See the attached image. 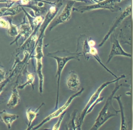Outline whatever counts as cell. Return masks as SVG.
Returning a JSON list of instances; mask_svg holds the SVG:
<instances>
[{
  "label": "cell",
  "mask_w": 133,
  "mask_h": 130,
  "mask_svg": "<svg viewBox=\"0 0 133 130\" xmlns=\"http://www.w3.org/2000/svg\"><path fill=\"white\" fill-rule=\"evenodd\" d=\"M121 86H125L123 84H119V81H116L115 82V88L112 91L111 94L107 99L106 102L104 106L100 111L99 114L95 120V124L90 130H97L106 122L107 120L110 119L112 117L117 116L120 113V110H117L113 107L112 105V99L113 96L117 90L120 88Z\"/></svg>",
  "instance_id": "6da1fadb"
},
{
  "label": "cell",
  "mask_w": 133,
  "mask_h": 130,
  "mask_svg": "<svg viewBox=\"0 0 133 130\" xmlns=\"http://www.w3.org/2000/svg\"><path fill=\"white\" fill-rule=\"evenodd\" d=\"M125 75H121L120 77H118L117 78H116V79L112 80V81H108V82H105L103 83H102L101 86L98 87V88L94 92V93L92 94L91 97H90L89 101L86 104L85 107L83 109L82 112H81L80 116L78 118L77 121H76V129L81 130L82 129V125L84 122V119L85 118L86 115L88 114V113H91L92 110H93L94 108L97 103L101 102L104 99L103 97H100L101 93L102 91L104 90L105 88L108 86V85L111 84L112 83H115L116 81H120L122 78H125Z\"/></svg>",
  "instance_id": "7a4b0ae2"
},
{
  "label": "cell",
  "mask_w": 133,
  "mask_h": 130,
  "mask_svg": "<svg viewBox=\"0 0 133 130\" xmlns=\"http://www.w3.org/2000/svg\"><path fill=\"white\" fill-rule=\"evenodd\" d=\"M48 56L54 58L56 61L57 62V71L55 77L57 78V95H56V101L55 105V108L57 109L58 107L59 103V83L61 76L62 70L67 64L68 61L72 59H76L79 61V57L81 56V53H71V52L66 51L65 55H59L55 53H50L47 55Z\"/></svg>",
  "instance_id": "3957f363"
},
{
  "label": "cell",
  "mask_w": 133,
  "mask_h": 130,
  "mask_svg": "<svg viewBox=\"0 0 133 130\" xmlns=\"http://www.w3.org/2000/svg\"><path fill=\"white\" fill-rule=\"evenodd\" d=\"M122 0H99L97 3L93 4L91 5H81V6L73 8V10L76 12L84 13L88 11H91L97 9H105L110 10L112 12L121 10V8L116 5V4L120 3Z\"/></svg>",
  "instance_id": "277c9868"
},
{
  "label": "cell",
  "mask_w": 133,
  "mask_h": 130,
  "mask_svg": "<svg viewBox=\"0 0 133 130\" xmlns=\"http://www.w3.org/2000/svg\"><path fill=\"white\" fill-rule=\"evenodd\" d=\"M44 37L38 39L37 41L36 47H35V57L36 59V73L39 78V91L40 93H42L44 86V75L42 73V58L44 56L43 53V40Z\"/></svg>",
  "instance_id": "5b68a950"
},
{
  "label": "cell",
  "mask_w": 133,
  "mask_h": 130,
  "mask_svg": "<svg viewBox=\"0 0 133 130\" xmlns=\"http://www.w3.org/2000/svg\"><path fill=\"white\" fill-rule=\"evenodd\" d=\"M84 88H82L81 89V90H79V92H77V93H76L75 94H74L72 96H70V97L68 98L67 101H66V102L64 103V105H62V107H61L60 108H57L56 111H55L54 112L51 113V114L49 115V116L46 117L45 118H44L39 124H38V125H35V127H33V128H31L30 129H34V130L38 129L39 128H40L41 127H42L44 124L47 123L48 122L50 121L51 119H53L54 118H56L59 116L62 113L64 112V111L68 108V107H69L70 104H71V102L73 101V100L74 99H75L76 97H78V96L81 95L82 93L84 92Z\"/></svg>",
  "instance_id": "8992f818"
},
{
  "label": "cell",
  "mask_w": 133,
  "mask_h": 130,
  "mask_svg": "<svg viewBox=\"0 0 133 130\" xmlns=\"http://www.w3.org/2000/svg\"><path fill=\"white\" fill-rule=\"evenodd\" d=\"M62 0H58L56 3H54V4H53V5L50 7L47 14H46L44 18V21L42 22V24L40 26V34L38 39L42 38V37H44L46 29L54 19L56 15L58 14V11L60 9L61 7L62 6Z\"/></svg>",
  "instance_id": "52a82bcc"
},
{
  "label": "cell",
  "mask_w": 133,
  "mask_h": 130,
  "mask_svg": "<svg viewBox=\"0 0 133 130\" xmlns=\"http://www.w3.org/2000/svg\"><path fill=\"white\" fill-rule=\"evenodd\" d=\"M75 1H70L66 3L65 7L59 14V15L56 19H53L55 20H53L51 23L50 24V30H51L53 28L56 27L59 24L69 21L71 18V13L73 11V5L75 4Z\"/></svg>",
  "instance_id": "ba28073f"
},
{
  "label": "cell",
  "mask_w": 133,
  "mask_h": 130,
  "mask_svg": "<svg viewBox=\"0 0 133 130\" xmlns=\"http://www.w3.org/2000/svg\"><path fill=\"white\" fill-rule=\"evenodd\" d=\"M131 11H132V9H131V5H129L128 6H127L126 8L123 10V12H122V14L120 15L117 18H116L115 21L114 22V23L112 24L111 27H110V29L108 31V33H107L104 38H103L102 41L101 42V43L99 44V47H101V46H102L103 44L107 42V41L108 40V39L110 38V36L114 33V30L117 29V27H119L120 24L122 23V22L127 17H128V16L131 15Z\"/></svg>",
  "instance_id": "9c48e42d"
},
{
  "label": "cell",
  "mask_w": 133,
  "mask_h": 130,
  "mask_svg": "<svg viewBox=\"0 0 133 130\" xmlns=\"http://www.w3.org/2000/svg\"><path fill=\"white\" fill-rule=\"evenodd\" d=\"M110 38H111V50L108 56V61L107 62V64L110 62L111 60L116 56H123L131 57V54L127 53L123 49L119 40L116 38L115 35H114V33L111 35Z\"/></svg>",
  "instance_id": "30bf717a"
},
{
  "label": "cell",
  "mask_w": 133,
  "mask_h": 130,
  "mask_svg": "<svg viewBox=\"0 0 133 130\" xmlns=\"http://www.w3.org/2000/svg\"><path fill=\"white\" fill-rule=\"evenodd\" d=\"M33 32V29L30 23L25 21L24 17L23 21L20 24L19 27L18 28V35L16 37V41L20 37L24 41L27 40L31 36Z\"/></svg>",
  "instance_id": "8fae6325"
},
{
  "label": "cell",
  "mask_w": 133,
  "mask_h": 130,
  "mask_svg": "<svg viewBox=\"0 0 133 130\" xmlns=\"http://www.w3.org/2000/svg\"><path fill=\"white\" fill-rule=\"evenodd\" d=\"M66 85L68 88L72 91H77L80 86V81L78 75L74 71L70 72L66 79Z\"/></svg>",
  "instance_id": "7c38bea8"
},
{
  "label": "cell",
  "mask_w": 133,
  "mask_h": 130,
  "mask_svg": "<svg viewBox=\"0 0 133 130\" xmlns=\"http://www.w3.org/2000/svg\"><path fill=\"white\" fill-rule=\"evenodd\" d=\"M18 118H19L18 115L10 114L6 112L5 110L0 111V120L5 124L9 129L11 128L12 124L16 120H17Z\"/></svg>",
  "instance_id": "4fadbf2b"
},
{
  "label": "cell",
  "mask_w": 133,
  "mask_h": 130,
  "mask_svg": "<svg viewBox=\"0 0 133 130\" xmlns=\"http://www.w3.org/2000/svg\"><path fill=\"white\" fill-rule=\"evenodd\" d=\"M23 10V7L21 5L16 6L2 7L0 9V17L4 16H13L16 15L21 12Z\"/></svg>",
  "instance_id": "5bb4252c"
},
{
  "label": "cell",
  "mask_w": 133,
  "mask_h": 130,
  "mask_svg": "<svg viewBox=\"0 0 133 130\" xmlns=\"http://www.w3.org/2000/svg\"><path fill=\"white\" fill-rule=\"evenodd\" d=\"M20 101V96L18 90V87L15 85L12 90V93L7 103V107L9 108H14L18 105Z\"/></svg>",
  "instance_id": "9a60e30c"
},
{
  "label": "cell",
  "mask_w": 133,
  "mask_h": 130,
  "mask_svg": "<svg viewBox=\"0 0 133 130\" xmlns=\"http://www.w3.org/2000/svg\"><path fill=\"white\" fill-rule=\"evenodd\" d=\"M121 95L117 96H113V99H116L117 101V102L119 103V107H120V113L121 114V128L120 129L121 130H127L128 129L126 124V120H125V113H124V108H123L122 102L121 101Z\"/></svg>",
  "instance_id": "2e32d148"
},
{
  "label": "cell",
  "mask_w": 133,
  "mask_h": 130,
  "mask_svg": "<svg viewBox=\"0 0 133 130\" xmlns=\"http://www.w3.org/2000/svg\"><path fill=\"white\" fill-rule=\"evenodd\" d=\"M44 104V103H42L36 110L33 111L32 108H29L26 111V116L27 120H28V128H27V130L30 129L31 125L33 123V120L36 119L37 115L38 114L39 111V109L41 108V107Z\"/></svg>",
  "instance_id": "e0dca14e"
},
{
  "label": "cell",
  "mask_w": 133,
  "mask_h": 130,
  "mask_svg": "<svg viewBox=\"0 0 133 130\" xmlns=\"http://www.w3.org/2000/svg\"><path fill=\"white\" fill-rule=\"evenodd\" d=\"M89 54H90V55L93 56L94 57V58H95L96 60L97 61V62H98L99 64L101 65L102 67H103L105 68V70H106L108 72V73H110L111 75L115 77V78H117L118 77L117 76H116V75H114V74L112 73V72L110 70H109L108 68H107V67L105 66V65L103 64L102 62L101 58H100V57H99V54H98V51H97V50L96 48L95 47H90V50H89Z\"/></svg>",
  "instance_id": "ac0fdd59"
},
{
  "label": "cell",
  "mask_w": 133,
  "mask_h": 130,
  "mask_svg": "<svg viewBox=\"0 0 133 130\" xmlns=\"http://www.w3.org/2000/svg\"><path fill=\"white\" fill-rule=\"evenodd\" d=\"M26 79H27V81L25 82V83H23V84L21 85H19V86L18 87V88L22 90V89L24 88L25 86H27V85H32L33 88V82H34V80H35L34 74L32 73L27 72V75H26Z\"/></svg>",
  "instance_id": "d6986e66"
},
{
  "label": "cell",
  "mask_w": 133,
  "mask_h": 130,
  "mask_svg": "<svg viewBox=\"0 0 133 130\" xmlns=\"http://www.w3.org/2000/svg\"><path fill=\"white\" fill-rule=\"evenodd\" d=\"M77 111L76 109L73 111V112L71 114V118L68 122L67 127V129L69 130H76V114Z\"/></svg>",
  "instance_id": "ffe728a7"
},
{
  "label": "cell",
  "mask_w": 133,
  "mask_h": 130,
  "mask_svg": "<svg viewBox=\"0 0 133 130\" xmlns=\"http://www.w3.org/2000/svg\"><path fill=\"white\" fill-rule=\"evenodd\" d=\"M7 33L10 37H17L18 35V27L17 25H14L12 22L10 23V26L7 29Z\"/></svg>",
  "instance_id": "44dd1931"
},
{
  "label": "cell",
  "mask_w": 133,
  "mask_h": 130,
  "mask_svg": "<svg viewBox=\"0 0 133 130\" xmlns=\"http://www.w3.org/2000/svg\"><path fill=\"white\" fill-rule=\"evenodd\" d=\"M44 16L42 15L36 16V17H35V18L32 21V25L34 26L35 27V29L36 30L39 29L40 26L42 24V22L44 21Z\"/></svg>",
  "instance_id": "7402d4cb"
},
{
  "label": "cell",
  "mask_w": 133,
  "mask_h": 130,
  "mask_svg": "<svg viewBox=\"0 0 133 130\" xmlns=\"http://www.w3.org/2000/svg\"><path fill=\"white\" fill-rule=\"evenodd\" d=\"M65 113H66V111H64V112L62 113V114H61L59 116V118L58 121V122H57V123H56V124H55V125L53 127V128H52V129H53V130H59V129L61 124L62 120H63L64 116H65Z\"/></svg>",
  "instance_id": "603a6c76"
},
{
  "label": "cell",
  "mask_w": 133,
  "mask_h": 130,
  "mask_svg": "<svg viewBox=\"0 0 133 130\" xmlns=\"http://www.w3.org/2000/svg\"><path fill=\"white\" fill-rule=\"evenodd\" d=\"M90 47L88 44V40H86L84 41V45H83V51L82 53L84 54V56L87 59V55H88V56L90 55L89 54V50H90Z\"/></svg>",
  "instance_id": "cb8c5ba5"
},
{
  "label": "cell",
  "mask_w": 133,
  "mask_h": 130,
  "mask_svg": "<svg viewBox=\"0 0 133 130\" xmlns=\"http://www.w3.org/2000/svg\"><path fill=\"white\" fill-rule=\"evenodd\" d=\"M10 26V23L3 17H0V27L3 29H8Z\"/></svg>",
  "instance_id": "d4e9b609"
},
{
  "label": "cell",
  "mask_w": 133,
  "mask_h": 130,
  "mask_svg": "<svg viewBox=\"0 0 133 130\" xmlns=\"http://www.w3.org/2000/svg\"><path fill=\"white\" fill-rule=\"evenodd\" d=\"M12 76H13V73H12V75L10 76H9L8 78H7V79H5L4 81L3 82H2L1 84H0V94H1L2 93V92H3L4 88V87H5V85H6L7 83H9V81H10V79L12 77Z\"/></svg>",
  "instance_id": "484cf974"
},
{
  "label": "cell",
  "mask_w": 133,
  "mask_h": 130,
  "mask_svg": "<svg viewBox=\"0 0 133 130\" xmlns=\"http://www.w3.org/2000/svg\"><path fill=\"white\" fill-rule=\"evenodd\" d=\"M6 76L7 73L5 72V70L0 68V84L6 79Z\"/></svg>",
  "instance_id": "4316f807"
},
{
  "label": "cell",
  "mask_w": 133,
  "mask_h": 130,
  "mask_svg": "<svg viewBox=\"0 0 133 130\" xmlns=\"http://www.w3.org/2000/svg\"><path fill=\"white\" fill-rule=\"evenodd\" d=\"M88 46H89L90 47H95V46L96 42L93 40H91V39H90V40H88Z\"/></svg>",
  "instance_id": "83f0119b"
},
{
  "label": "cell",
  "mask_w": 133,
  "mask_h": 130,
  "mask_svg": "<svg viewBox=\"0 0 133 130\" xmlns=\"http://www.w3.org/2000/svg\"><path fill=\"white\" fill-rule=\"evenodd\" d=\"M9 2H12L11 0H0V3H9Z\"/></svg>",
  "instance_id": "f1b7e54d"
},
{
  "label": "cell",
  "mask_w": 133,
  "mask_h": 130,
  "mask_svg": "<svg viewBox=\"0 0 133 130\" xmlns=\"http://www.w3.org/2000/svg\"><path fill=\"white\" fill-rule=\"evenodd\" d=\"M122 1H123V0H122Z\"/></svg>",
  "instance_id": "f546056e"
}]
</instances>
